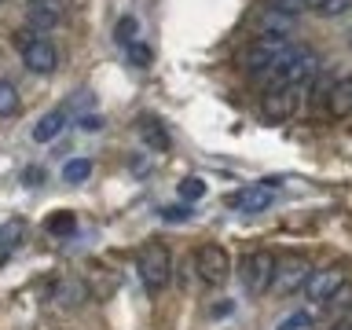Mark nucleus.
<instances>
[{
  "instance_id": "1",
  "label": "nucleus",
  "mask_w": 352,
  "mask_h": 330,
  "mask_svg": "<svg viewBox=\"0 0 352 330\" xmlns=\"http://www.w3.org/2000/svg\"><path fill=\"white\" fill-rule=\"evenodd\" d=\"M294 52H297V44H290V37H257L242 52V66H246V74L268 81V77H275L290 63Z\"/></svg>"
},
{
  "instance_id": "2",
  "label": "nucleus",
  "mask_w": 352,
  "mask_h": 330,
  "mask_svg": "<svg viewBox=\"0 0 352 330\" xmlns=\"http://www.w3.org/2000/svg\"><path fill=\"white\" fill-rule=\"evenodd\" d=\"M136 272H140L143 290H147V294H162L165 286H169V279H173V253H169V246L151 242V246L140 253Z\"/></svg>"
},
{
  "instance_id": "3",
  "label": "nucleus",
  "mask_w": 352,
  "mask_h": 330,
  "mask_svg": "<svg viewBox=\"0 0 352 330\" xmlns=\"http://www.w3.org/2000/svg\"><path fill=\"white\" fill-rule=\"evenodd\" d=\"M275 253L272 250H250L246 257L239 261V279L242 286H246V294H264V290H272V275H275Z\"/></svg>"
},
{
  "instance_id": "4",
  "label": "nucleus",
  "mask_w": 352,
  "mask_h": 330,
  "mask_svg": "<svg viewBox=\"0 0 352 330\" xmlns=\"http://www.w3.org/2000/svg\"><path fill=\"white\" fill-rule=\"evenodd\" d=\"M195 272L198 279L206 286H224L228 275H231V257L224 246H217V242H206V246H198L195 253Z\"/></svg>"
},
{
  "instance_id": "5",
  "label": "nucleus",
  "mask_w": 352,
  "mask_h": 330,
  "mask_svg": "<svg viewBox=\"0 0 352 330\" xmlns=\"http://www.w3.org/2000/svg\"><path fill=\"white\" fill-rule=\"evenodd\" d=\"M301 96L305 88H294V85H272L264 92V103H261V114L268 121H290L301 107Z\"/></svg>"
},
{
  "instance_id": "6",
  "label": "nucleus",
  "mask_w": 352,
  "mask_h": 330,
  "mask_svg": "<svg viewBox=\"0 0 352 330\" xmlns=\"http://www.w3.org/2000/svg\"><path fill=\"white\" fill-rule=\"evenodd\" d=\"M345 283H349V279H345V272H341V268H319V272H312V275L305 279L301 290H305V297H308L312 305L323 308Z\"/></svg>"
},
{
  "instance_id": "7",
  "label": "nucleus",
  "mask_w": 352,
  "mask_h": 330,
  "mask_svg": "<svg viewBox=\"0 0 352 330\" xmlns=\"http://www.w3.org/2000/svg\"><path fill=\"white\" fill-rule=\"evenodd\" d=\"M312 275V264L305 257H286L283 264H275V275H272V290L275 294H294L301 290L305 279Z\"/></svg>"
},
{
  "instance_id": "8",
  "label": "nucleus",
  "mask_w": 352,
  "mask_h": 330,
  "mask_svg": "<svg viewBox=\"0 0 352 330\" xmlns=\"http://www.w3.org/2000/svg\"><path fill=\"white\" fill-rule=\"evenodd\" d=\"M275 202V184H250L242 191L228 195V206L239 209V213H264Z\"/></svg>"
},
{
  "instance_id": "9",
  "label": "nucleus",
  "mask_w": 352,
  "mask_h": 330,
  "mask_svg": "<svg viewBox=\"0 0 352 330\" xmlns=\"http://www.w3.org/2000/svg\"><path fill=\"white\" fill-rule=\"evenodd\" d=\"M253 26L261 30V37H290L297 26V15H286L279 8H261L253 15Z\"/></svg>"
},
{
  "instance_id": "10",
  "label": "nucleus",
  "mask_w": 352,
  "mask_h": 330,
  "mask_svg": "<svg viewBox=\"0 0 352 330\" xmlns=\"http://www.w3.org/2000/svg\"><path fill=\"white\" fill-rule=\"evenodd\" d=\"M22 63H26V70H33V74H52L55 66H59V55H55L52 41L37 37L26 52H22Z\"/></svg>"
},
{
  "instance_id": "11",
  "label": "nucleus",
  "mask_w": 352,
  "mask_h": 330,
  "mask_svg": "<svg viewBox=\"0 0 352 330\" xmlns=\"http://www.w3.org/2000/svg\"><path fill=\"white\" fill-rule=\"evenodd\" d=\"M323 103H327L330 118H338V121L352 118V77H341V81L330 85L327 96H323Z\"/></svg>"
},
{
  "instance_id": "12",
  "label": "nucleus",
  "mask_w": 352,
  "mask_h": 330,
  "mask_svg": "<svg viewBox=\"0 0 352 330\" xmlns=\"http://www.w3.org/2000/svg\"><path fill=\"white\" fill-rule=\"evenodd\" d=\"M26 235H30V224L22 217H8L0 224V264H8V257L26 242Z\"/></svg>"
},
{
  "instance_id": "13",
  "label": "nucleus",
  "mask_w": 352,
  "mask_h": 330,
  "mask_svg": "<svg viewBox=\"0 0 352 330\" xmlns=\"http://www.w3.org/2000/svg\"><path fill=\"white\" fill-rule=\"evenodd\" d=\"M26 19H30V30H52L63 19V4L59 0H33Z\"/></svg>"
},
{
  "instance_id": "14",
  "label": "nucleus",
  "mask_w": 352,
  "mask_h": 330,
  "mask_svg": "<svg viewBox=\"0 0 352 330\" xmlns=\"http://www.w3.org/2000/svg\"><path fill=\"white\" fill-rule=\"evenodd\" d=\"M66 129V110H48L37 125H33V140L37 143H48V140H55L59 132Z\"/></svg>"
},
{
  "instance_id": "15",
  "label": "nucleus",
  "mask_w": 352,
  "mask_h": 330,
  "mask_svg": "<svg viewBox=\"0 0 352 330\" xmlns=\"http://www.w3.org/2000/svg\"><path fill=\"white\" fill-rule=\"evenodd\" d=\"M140 136L151 151H169V132L158 118H140Z\"/></svg>"
},
{
  "instance_id": "16",
  "label": "nucleus",
  "mask_w": 352,
  "mask_h": 330,
  "mask_svg": "<svg viewBox=\"0 0 352 330\" xmlns=\"http://www.w3.org/2000/svg\"><path fill=\"white\" fill-rule=\"evenodd\" d=\"M125 59H129V66H136V70H147L151 59H154V52H151L147 41H132L125 48Z\"/></svg>"
},
{
  "instance_id": "17",
  "label": "nucleus",
  "mask_w": 352,
  "mask_h": 330,
  "mask_svg": "<svg viewBox=\"0 0 352 330\" xmlns=\"http://www.w3.org/2000/svg\"><path fill=\"white\" fill-rule=\"evenodd\" d=\"M92 176V162L88 158H70L63 165V180L66 184H81V180H88Z\"/></svg>"
},
{
  "instance_id": "18",
  "label": "nucleus",
  "mask_w": 352,
  "mask_h": 330,
  "mask_svg": "<svg viewBox=\"0 0 352 330\" xmlns=\"http://www.w3.org/2000/svg\"><path fill=\"white\" fill-rule=\"evenodd\" d=\"M19 110V88L0 77V118H11Z\"/></svg>"
},
{
  "instance_id": "19",
  "label": "nucleus",
  "mask_w": 352,
  "mask_h": 330,
  "mask_svg": "<svg viewBox=\"0 0 352 330\" xmlns=\"http://www.w3.org/2000/svg\"><path fill=\"white\" fill-rule=\"evenodd\" d=\"M85 301V286L81 283H63L59 290H55V305H77Z\"/></svg>"
},
{
  "instance_id": "20",
  "label": "nucleus",
  "mask_w": 352,
  "mask_h": 330,
  "mask_svg": "<svg viewBox=\"0 0 352 330\" xmlns=\"http://www.w3.org/2000/svg\"><path fill=\"white\" fill-rule=\"evenodd\" d=\"M74 228H77V220H74V213H55V217H48V231L52 235H74Z\"/></svg>"
},
{
  "instance_id": "21",
  "label": "nucleus",
  "mask_w": 352,
  "mask_h": 330,
  "mask_svg": "<svg viewBox=\"0 0 352 330\" xmlns=\"http://www.w3.org/2000/svg\"><path fill=\"white\" fill-rule=\"evenodd\" d=\"M202 195H206V180H198V176H187V180L180 184V198H184V202H198Z\"/></svg>"
},
{
  "instance_id": "22",
  "label": "nucleus",
  "mask_w": 352,
  "mask_h": 330,
  "mask_svg": "<svg viewBox=\"0 0 352 330\" xmlns=\"http://www.w3.org/2000/svg\"><path fill=\"white\" fill-rule=\"evenodd\" d=\"M349 8H352V0H319V4H316V11L323 19H338V15H345Z\"/></svg>"
},
{
  "instance_id": "23",
  "label": "nucleus",
  "mask_w": 352,
  "mask_h": 330,
  "mask_svg": "<svg viewBox=\"0 0 352 330\" xmlns=\"http://www.w3.org/2000/svg\"><path fill=\"white\" fill-rule=\"evenodd\" d=\"M275 330H312V316H308L305 308H301V312H290Z\"/></svg>"
},
{
  "instance_id": "24",
  "label": "nucleus",
  "mask_w": 352,
  "mask_h": 330,
  "mask_svg": "<svg viewBox=\"0 0 352 330\" xmlns=\"http://www.w3.org/2000/svg\"><path fill=\"white\" fill-rule=\"evenodd\" d=\"M114 41L121 44V48H129V44L136 41V19H121L118 30H114Z\"/></svg>"
},
{
  "instance_id": "25",
  "label": "nucleus",
  "mask_w": 352,
  "mask_h": 330,
  "mask_svg": "<svg viewBox=\"0 0 352 330\" xmlns=\"http://www.w3.org/2000/svg\"><path fill=\"white\" fill-rule=\"evenodd\" d=\"M268 8H279V11H286V15H301L305 0H268Z\"/></svg>"
},
{
  "instance_id": "26",
  "label": "nucleus",
  "mask_w": 352,
  "mask_h": 330,
  "mask_svg": "<svg viewBox=\"0 0 352 330\" xmlns=\"http://www.w3.org/2000/svg\"><path fill=\"white\" fill-rule=\"evenodd\" d=\"M187 217H191V209H187V206H165L162 209V220H169V224H173V220H187Z\"/></svg>"
},
{
  "instance_id": "27",
  "label": "nucleus",
  "mask_w": 352,
  "mask_h": 330,
  "mask_svg": "<svg viewBox=\"0 0 352 330\" xmlns=\"http://www.w3.org/2000/svg\"><path fill=\"white\" fill-rule=\"evenodd\" d=\"M349 297H352V286L345 283V286H341V290H338L334 297H330V301H327L323 308H341V305H349Z\"/></svg>"
},
{
  "instance_id": "28",
  "label": "nucleus",
  "mask_w": 352,
  "mask_h": 330,
  "mask_svg": "<svg viewBox=\"0 0 352 330\" xmlns=\"http://www.w3.org/2000/svg\"><path fill=\"white\" fill-rule=\"evenodd\" d=\"M33 41H37V30H19V33H15V44H19L22 52H26Z\"/></svg>"
},
{
  "instance_id": "29",
  "label": "nucleus",
  "mask_w": 352,
  "mask_h": 330,
  "mask_svg": "<svg viewBox=\"0 0 352 330\" xmlns=\"http://www.w3.org/2000/svg\"><path fill=\"white\" fill-rule=\"evenodd\" d=\"M81 129H85V132H99V129H103V118H99V114L88 118V114H85V118H81Z\"/></svg>"
},
{
  "instance_id": "30",
  "label": "nucleus",
  "mask_w": 352,
  "mask_h": 330,
  "mask_svg": "<svg viewBox=\"0 0 352 330\" xmlns=\"http://www.w3.org/2000/svg\"><path fill=\"white\" fill-rule=\"evenodd\" d=\"M22 180H26L30 187H37V184H41V169H26V176H22Z\"/></svg>"
},
{
  "instance_id": "31",
  "label": "nucleus",
  "mask_w": 352,
  "mask_h": 330,
  "mask_svg": "<svg viewBox=\"0 0 352 330\" xmlns=\"http://www.w3.org/2000/svg\"><path fill=\"white\" fill-rule=\"evenodd\" d=\"M330 330H352V316H345V319H338V323L330 327Z\"/></svg>"
}]
</instances>
